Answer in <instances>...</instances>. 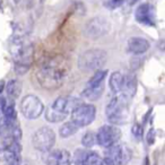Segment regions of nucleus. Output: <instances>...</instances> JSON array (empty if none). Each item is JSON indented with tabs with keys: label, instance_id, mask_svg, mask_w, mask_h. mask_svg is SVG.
Masks as SVG:
<instances>
[{
	"label": "nucleus",
	"instance_id": "f257e3e1",
	"mask_svg": "<svg viewBox=\"0 0 165 165\" xmlns=\"http://www.w3.org/2000/svg\"><path fill=\"white\" fill-rule=\"evenodd\" d=\"M69 72V65L65 58L53 57L47 59L36 71V79L43 88L57 90L65 83Z\"/></svg>",
	"mask_w": 165,
	"mask_h": 165
},
{
	"label": "nucleus",
	"instance_id": "f03ea898",
	"mask_svg": "<svg viewBox=\"0 0 165 165\" xmlns=\"http://www.w3.org/2000/svg\"><path fill=\"white\" fill-rule=\"evenodd\" d=\"M10 53L15 61V71L18 75L26 74L33 62V45L24 36L15 35L10 45Z\"/></svg>",
	"mask_w": 165,
	"mask_h": 165
},
{
	"label": "nucleus",
	"instance_id": "7ed1b4c3",
	"mask_svg": "<svg viewBox=\"0 0 165 165\" xmlns=\"http://www.w3.org/2000/svg\"><path fill=\"white\" fill-rule=\"evenodd\" d=\"M129 101L122 94H117L108 102L106 106V117L113 124H122L128 118V104Z\"/></svg>",
	"mask_w": 165,
	"mask_h": 165
},
{
	"label": "nucleus",
	"instance_id": "20e7f679",
	"mask_svg": "<svg viewBox=\"0 0 165 165\" xmlns=\"http://www.w3.org/2000/svg\"><path fill=\"white\" fill-rule=\"evenodd\" d=\"M108 60V53L102 49H90L83 52L78 59V67L84 71H96L102 69Z\"/></svg>",
	"mask_w": 165,
	"mask_h": 165
},
{
	"label": "nucleus",
	"instance_id": "39448f33",
	"mask_svg": "<svg viewBox=\"0 0 165 165\" xmlns=\"http://www.w3.org/2000/svg\"><path fill=\"white\" fill-rule=\"evenodd\" d=\"M111 29V24L105 17L97 16L90 19L84 27V34L90 40H97L105 36Z\"/></svg>",
	"mask_w": 165,
	"mask_h": 165
},
{
	"label": "nucleus",
	"instance_id": "423d86ee",
	"mask_svg": "<svg viewBox=\"0 0 165 165\" xmlns=\"http://www.w3.org/2000/svg\"><path fill=\"white\" fill-rule=\"evenodd\" d=\"M32 142L35 149L47 153L52 149L56 142V133L51 128L42 127L34 132Z\"/></svg>",
	"mask_w": 165,
	"mask_h": 165
},
{
	"label": "nucleus",
	"instance_id": "0eeeda50",
	"mask_svg": "<svg viewBox=\"0 0 165 165\" xmlns=\"http://www.w3.org/2000/svg\"><path fill=\"white\" fill-rule=\"evenodd\" d=\"M130 158V151L123 144H114L106 148L104 154L105 165H122Z\"/></svg>",
	"mask_w": 165,
	"mask_h": 165
},
{
	"label": "nucleus",
	"instance_id": "6e6552de",
	"mask_svg": "<svg viewBox=\"0 0 165 165\" xmlns=\"http://www.w3.org/2000/svg\"><path fill=\"white\" fill-rule=\"evenodd\" d=\"M44 111L42 101L35 95H26L20 102V112L29 120L38 119Z\"/></svg>",
	"mask_w": 165,
	"mask_h": 165
},
{
	"label": "nucleus",
	"instance_id": "1a4fd4ad",
	"mask_svg": "<svg viewBox=\"0 0 165 165\" xmlns=\"http://www.w3.org/2000/svg\"><path fill=\"white\" fill-rule=\"evenodd\" d=\"M96 108L92 104L81 103L71 112V121L79 128L86 127L95 120Z\"/></svg>",
	"mask_w": 165,
	"mask_h": 165
},
{
	"label": "nucleus",
	"instance_id": "9d476101",
	"mask_svg": "<svg viewBox=\"0 0 165 165\" xmlns=\"http://www.w3.org/2000/svg\"><path fill=\"white\" fill-rule=\"evenodd\" d=\"M122 132L118 127L113 124H105L99 129L96 133V142L101 147L108 148L120 140Z\"/></svg>",
	"mask_w": 165,
	"mask_h": 165
},
{
	"label": "nucleus",
	"instance_id": "9b49d317",
	"mask_svg": "<svg viewBox=\"0 0 165 165\" xmlns=\"http://www.w3.org/2000/svg\"><path fill=\"white\" fill-rule=\"evenodd\" d=\"M80 104H81V101L79 99H76L72 96H60L52 103L50 108L59 113L68 115V113L72 112Z\"/></svg>",
	"mask_w": 165,
	"mask_h": 165
},
{
	"label": "nucleus",
	"instance_id": "f8f14e48",
	"mask_svg": "<svg viewBox=\"0 0 165 165\" xmlns=\"http://www.w3.org/2000/svg\"><path fill=\"white\" fill-rule=\"evenodd\" d=\"M135 17L138 23L144 25H153L154 24V11L153 7L149 4H142L136 8Z\"/></svg>",
	"mask_w": 165,
	"mask_h": 165
},
{
	"label": "nucleus",
	"instance_id": "ddd939ff",
	"mask_svg": "<svg viewBox=\"0 0 165 165\" xmlns=\"http://www.w3.org/2000/svg\"><path fill=\"white\" fill-rule=\"evenodd\" d=\"M149 47H151V44L146 38H138V36L130 38L127 43L128 51L132 54H142L146 51H148Z\"/></svg>",
	"mask_w": 165,
	"mask_h": 165
},
{
	"label": "nucleus",
	"instance_id": "4468645a",
	"mask_svg": "<svg viewBox=\"0 0 165 165\" xmlns=\"http://www.w3.org/2000/svg\"><path fill=\"white\" fill-rule=\"evenodd\" d=\"M137 90V79L135 75L129 74V75L124 76V84H123V88L121 94L126 96L128 99L133 97V95L136 94Z\"/></svg>",
	"mask_w": 165,
	"mask_h": 165
},
{
	"label": "nucleus",
	"instance_id": "2eb2a0df",
	"mask_svg": "<svg viewBox=\"0 0 165 165\" xmlns=\"http://www.w3.org/2000/svg\"><path fill=\"white\" fill-rule=\"evenodd\" d=\"M123 84H124V75L120 71H114L108 80V85H110L111 90L114 94H121Z\"/></svg>",
	"mask_w": 165,
	"mask_h": 165
},
{
	"label": "nucleus",
	"instance_id": "dca6fc26",
	"mask_svg": "<svg viewBox=\"0 0 165 165\" xmlns=\"http://www.w3.org/2000/svg\"><path fill=\"white\" fill-rule=\"evenodd\" d=\"M6 92L10 99H17L22 92V84L17 79H10L6 85Z\"/></svg>",
	"mask_w": 165,
	"mask_h": 165
},
{
	"label": "nucleus",
	"instance_id": "f3484780",
	"mask_svg": "<svg viewBox=\"0 0 165 165\" xmlns=\"http://www.w3.org/2000/svg\"><path fill=\"white\" fill-rule=\"evenodd\" d=\"M104 90V84L99 86H94V87H87L86 86L81 95L88 101H97L102 96Z\"/></svg>",
	"mask_w": 165,
	"mask_h": 165
},
{
	"label": "nucleus",
	"instance_id": "a211bd4d",
	"mask_svg": "<svg viewBox=\"0 0 165 165\" xmlns=\"http://www.w3.org/2000/svg\"><path fill=\"white\" fill-rule=\"evenodd\" d=\"M108 75V70L105 69H99L94 72V75L90 77V79L87 83V87H94V86H99L104 84V79Z\"/></svg>",
	"mask_w": 165,
	"mask_h": 165
},
{
	"label": "nucleus",
	"instance_id": "6ab92c4d",
	"mask_svg": "<svg viewBox=\"0 0 165 165\" xmlns=\"http://www.w3.org/2000/svg\"><path fill=\"white\" fill-rule=\"evenodd\" d=\"M79 130V127L76 126L72 121H68V122L63 123L60 129H59V135L61 138H68V137L75 135L76 132Z\"/></svg>",
	"mask_w": 165,
	"mask_h": 165
},
{
	"label": "nucleus",
	"instance_id": "aec40b11",
	"mask_svg": "<svg viewBox=\"0 0 165 165\" xmlns=\"http://www.w3.org/2000/svg\"><path fill=\"white\" fill-rule=\"evenodd\" d=\"M66 117H67L66 114L59 113L57 111L52 110L51 108H47V112H45V119H47V121L52 123H57V122H60V121H63Z\"/></svg>",
	"mask_w": 165,
	"mask_h": 165
},
{
	"label": "nucleus",
	"instance_id": "412c9836",
	"mask_svg": "<svg viewBox=\"0 0 165 165\" xmlns=\"http://www.w3.org/2000/svg\"><path fill=\"white\" fill-rule=\"evenodd\" d=\"M83 165H105L103 158L97 153H88Z\"/></svg>",
	"mask_w": 165,
	"mask_h": 165
},
{
	"label": "nucleus",
	"instance_id": "4be33fe9",
	"mask_svg": "<svg viewBox=\"0 0 165 165\" xmlns=\"http://www.w3.org/2000/svg\"><path fill=\"white\" fill-rule=\"evenodd\" d=\"M4 118L9 120V121H16L17 118V113H16V108H15V104L14 102L11 104H7L6 105L5 110H4Z\"/></svg>",
	"mask_w": 165,
	"mask_h": 165
},
{
	"label": "nucleus",
	"instance_id": "5701e85b",
	"mask_svg": "<svg viewBox=\"0 0 165 165\" xmlns=\"http://www.w3.org/2000/svg\"><path fill=\"white\" fill-rule=\"evenodd\" d=\"M71 155L68 151H59V156L56 165H70Z\"/></svg>",
	"mask_w": 165,
	"mask_h": 165
},
{
	"label": "nucleus",
	"instance_id": "b1692460",
	"mask_svg": "<svg viewBox=\"0 0 165 165\" xmlns=\"http://www.w3.org/2000/svg\"><path fill=\"white\" fill-rule=\"evenodd\" d=\"M81 144L87 148L93 147L96 144V135L93 132H86L81 138Z\"/></svg>",
	"mask_w": 165,
	"mask_h": 165
},
{
	"label": "nucleus",
	"instance_id": "393cba45",
	"mask_svg": "<svg viewBox=\"0 0 165 165\" xmlns=\"http://www.w3.org/2000/svg\"><path fill=\"white\" fill-rule=\"evenodd\" d=\"M90 151H83V149H77L75 153V157H74V162H75V165H83L84 162H85L86 157L88 155Z\"/></svg>",
	"mask_w": 165,
	"mask_h": 165
},
{
	"label": "nucleus",
	"instance_id": "a878e982",
	"mask_svg": "<svg viewBox=\"0 0 165 165\" xmlns=\"http://www.w3.org/2000/svg\"><path fill=\"white\" fill-rule=\"evenodd\" d=\"M58 156H59V151H51V153L47 151V156H45V158H44L47 165H56L57 160H58Z\"/></svg>",
	"mask_w": 165,
	"mask_h": 165
},
{
	"label": "nucleus",
	"instance_id": "bb28decb",
	"mask_svg": "<svg viewBox=\"0 0 165 165\" xmlns=\"http://www.w3.org/2000/svg\"><path fill=\"white\" fill-rule=\"evenodd\" d=\"M124 0H104V6L108 9H115L123 4Z\"/></svg>",
	"mask_w": 165,
	"mask_h": 165
},
{
	"label": "nucleus",
	"instance_id": "cd10ccee",
	"mask_svg": "<svg viewBox=\"0 0 165 165\" xmlns=\"http://www.w3.org/2000/svg\"><path fill=\"white\" fill-rule=\"evenodd\" d=\"M132 132H133V135L136 138H142V128L139 126V124H135L133 127H132Z\"/></svg>",
	"mask_w": 165,
	"mask_h": 165
},
{
	"label": "nucleus",
	"instance_id": "c85d7f7f",
	"mask_svg": "<svg viewBox=\"0 0 165 165\" xmlns=\"http://www.w3.org/2000/svg\"><path fill=\"white\" fill-rule=\"evenodd\" d=\"M20 162H22L20 156H16V157L11 158V160H9L8 162H6V163H7V165H20Z\"/></svg>",
	"mask_w": 165,
	"mask_h": 165
},
{
	"label": "nucleus",
	"instance_id": "c756f323",
	"mask_svg": "<svg viewBox=\"0 0 165 165\" xmlns=\"http://www.w3.org/2000/svg\"><path fill=\"white\" fill-rule=\"evenodd\" d=\"M6 105H7L6 99L5 97H1V96H0V115L4 113V110H5Z\"/></svg>",
	"mask_w": 165,
	"mask_h": 165
},
{
	"label": "nucleus",
	"instance_id": "7c9ffc66",
	"mask_svg": "<svg viewBox=\"0 0 165 165\" xmlns=\"http://www.w3.org/2000/svg\"><path fill=\"white\" fill-rule=\"evenodd\" d=\"M4 88H5V81H4V80H0V96L2 94Z\"/></svg>",
	"mask_w": 165,
	"mask_h": 165
},
{
	"label": "nucleus",
	"instance_id": "2f4dec72",
	"mask_svg": "<svg viewBox=\"0 0 165 165\" xmlns=\"http://www.w3.org/2000/svg\"><path fill=\"white\" fill-rule=\"evenodd\" d=\"M137 1H138V0H128V4H129V5H135Z\"/></svg>",
	"mask_w": 165,
	"mask_h": 165
},
{
	"label": "nucleus",
	"instance_id": "473e14b6",
	"mask_svg": "<svg viewBox=\"0 0 165 165\" xmlns=\"http://www.w3.org/2000/svg\"><path fill=\"white\" fill-rule=\"evenodd\" d=\"M15 1V4H17V5H18L19 2H20V1H22V0H14Z\"/></svg>",
	"mask_w": 165,
	"mask_h": 165
}]
</instances>
